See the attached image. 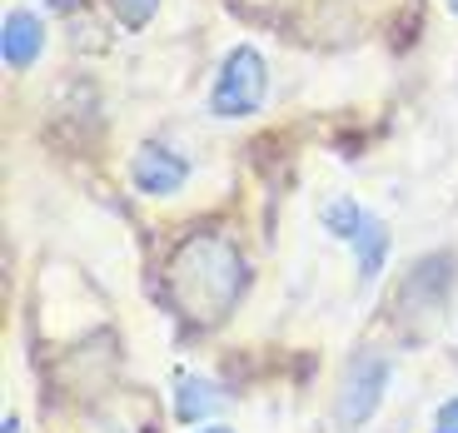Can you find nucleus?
I'll use <instances>...</instances> for the list:
<instances>
[{
  "instance_id": "nucleus-1",
  "label": "nucleus",
  "mask_w": 458,
  "mask_h": 433,
  "mask_svg": "<svg viewBox=\"0 0 458 433\" xmlns=\"http://www.w3.org/2000/svg\"><path fill=\"white\" fill-rule=\"evenodd\" d=\"M250 264L225 234H190L170 259V299L190 329H219L250 289Z\"/></svg>"
},
{
  "instance_id": "nucleus-2",
  "label": "nucleus",
  "mask_w": 458,
  "mask_h": 433,
  "mask_svg": "<svg viewBox=\"0 0 458 433\" xmlns=\"http://www.w3.org/2000/svg\"><path fill=\"white\" fill-rule=\"evenodd\" d=\"M264 95H269V65H264V55L254 46H234L219 60L205 110L215 120H244V115L264 110Z\"/></svg>"
},
{
  "instance_id": "nucleus-3",
  "label": "nucleus",
  "mask_w": 458,
  "mask_h": 433,
  "mask_svg": "<svg viewBox=\"0 0 458 433\" xmlns=\"http://www.w3.org/2000/svg\"><path fill=\"white\" fill-rule=\"evenodd\" d=\"M389 394V353L378 349H359L339 374V388H334V423L344 433H359L369 419L378 413Z\"/></svg>"
},
{
  "instance_id": "nucleus-4",
  "label": "nucleus",
  "mask_w": 458,
  "mask_h": 433,
  "mask_svg": "<svg viewBox=\"0 0 458 433\" xmlns=\"http://www.w3.org/2000/svg\"><path fill=\"white\" fill-rule=\"evenodd\" d=\"M130 184L149 200H165V194L184 190L190 184V160H184L180 149L160 145V140H145V145L130 155Z\"/></svg>"
},
{
  "instance_id": "nucleus-5",
  "label": "nucleus",
  "mask_w": 458,
  "mask_h": 433,
  "mask_svg": "<svg viewBox=\"0 0 458 433\" xmlns=\"http://www.w3.org/2000/svg\"><path fill=\"white\" fill-rule=\"evenodd\" d=\"M225 388L205 374H190V369H174L170 378V409H174V429H199L225 409Z\"/></svg>"
},
{
  "instance_id": "nucleus-6",
  "label": "nucleus",
  "mask_w": 458,
  "mask_h": 433,
  "mask_svg": "<svg viewBox=\"0 0 458 433\" xmlns=\"http://www.w3.org/2000/svg\"><path fill=\"white\" fill-rule=\"evenodd\" d=\"M40 50H46V21L35 11H5V21H0V60L11 70H25L40 60Z\"/></svg>"
},
{
  "instance_id": "nucleus-7",
  "label": "nucleus",
  "mask_w": 458,
  "mask_h": 433,
  "mask_svg": "<svg viewBox=\"0 0 458 433\" xmlns=\"http://www.w3.org/2000/svg\"><path fill=\"white\" fill-rule=\"evenodd\" d=\"M354 250V269H359V284H374L378 274H384V264H389V250H394V234L389 225L378 215L364 219V229H359V240L349 244Z\"/></svg>"
},
{
  "instance_id": "nucleus-8",
  "label": "nucleus",
  "mask_w": 458,
  "mask_h": 433,
  "mask_svg": "<svg viewBox=\"0 0 458 433\" xmlns=\"http://www.w3.org/2000/svg\"><path fill=\"white\" fill-rule=\"evenodd\" d=\"M364 219H369V209L359 205L354 194H334L329 205H324V234L339 240V244H354L359 229H364Z\"/></svg>"
},
{
  "instance_id": "nucleus-9",
  "label": "nucleus",
  "mask_w": 458,
  "mask_h": 433,
  "mask_svg": "<svg viewBox=\"0 0 458 433\" xmlns=\"http://www.w3.org/2000/svg\"><path fill=\"white\" fill-rule=\"evenodd\" d=\"M155 11H160V0H114V15H120V25H130V30L149 25Z\"/></svg>"
},
{
  "instance_id": "nucleus-10",
  "label": "nucleus",
  "mask_w": 458,
  "mask_h": 433,
  "mask_svg": "<svg viewBox=\"0 0 458 433\" xmlns=\"http://www.w3.org/2000/svg\"><path fill=\"white\" fill-rule=\"evenodd\" d=\"M428 433H458V394H448V399L434 409V423H428Z\"/></svg>"
},
{
  "instance_id": "nucleus-11",
  "label": "nucleus",
  "mask_w": 458,
  "mask_h": 433,
  "mask_svg": "<svg viewBox=\"0 0 458 433\" xmlns=\"http://www.w3.org/2000/svg\"><path fill=\"white\" fill-rule=\"evenodd\" d=\"M0 433H25V423H21V413H5V419H0Z\"/></svg>"
},
{
  "instance_id": "nucleus-12",
  "label": "nucleus",
  "mask_w": 458,
  "mask_h": 433,
  "mask_svg": "<svg viewBox=\"0 0 458 433\" xmlns=\"http://www.w3.org/2000/svg\"><path fill=\"white\" fill-rule=\"evenodd\" d=\"M195 433H240V429H234V423H219V419H209V423H199Z\"/></svg>"
},
{
  "instance_id": "nucleus-13",
  "label": "nucleus",
  "mask_w": 458,
  "mask_h": 433,
  "mask_svg": "<svg viewBox=\"0 0 458 433\" xmlns=\"http://www.w3.org/2000/svg\"><path fill=\"white\" fill-rule=\"evenodd\" d=\"M444 5H448V15H458V0H444Z\"/></svg>"
},
{
  "instance_id": "nucleus-14",
  "label": "nucleus",
  "mask_w": 458,
  "mask_h": 433,
  "mask_svg": "<svg viewBox=\"0 0 458 433\" xmlns=\"http://www.w3.org/2000/svg\"><path fill=\"white\" fill-rule=\"evenodd\" d=\"M105 433H125V429H114V423H105Z\"/></svg>"
}]
</instances>
